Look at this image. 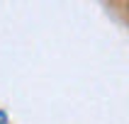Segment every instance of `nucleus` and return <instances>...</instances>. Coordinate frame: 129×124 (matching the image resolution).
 Returning a JSON list of instances; mask_svg holds the SVG:
<instances>
[{"label":"nucleus","instance_id":"obj_1","mask_svg":"<svg viewBox=\"0 0 129 124\" xmlns=\"http://www.w3.org/2000/svg\"><path fill=\"white\" fill-rule=\"evenodd\" d=\"M5 122H7V114L3 112V109H0V124H5Z\"/></svg>","mask_w":129,"mask_h":124}]
</instances>
